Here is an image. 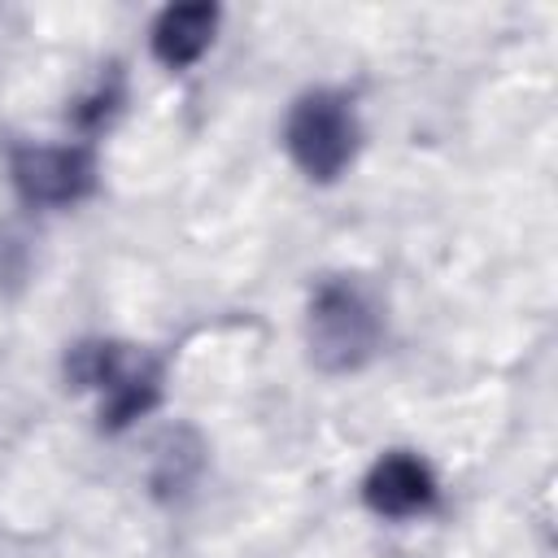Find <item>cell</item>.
<instances>
[{"mask_svg": "<svg viewBox=\"0 0 558 558\" xmlns=\"http://www.w3.org/2000/svg\"><path fill=\"white\" fill-rule=\"evenodd\" d=\"M384 336V323L371 305V296L344 279L323 283L310 301V353L327 371H353L362 366Z\"/></svg>", "mask_w": 558, "mask_h": 558, "instance_id": "cell-1", "label": "cell"}, {"mask_svg": "<svg viewBox=\"0 0 558 558\" xmlns=\"http://www.w3.org/2000/svg\"><path fill=\"white\" fill-rule=\"evenodd\" d=\"M357 148V122L344 96L310 92L288 118V153L310 179H336Z\"/></svg>", "mask_w": 558, "mask_h": 558, "instance_id": "cell-2", "label": "cell"}, {"mask_svg": "<svg viewBox=\"0 0 558 558\" xmlns=\"http://www.w3.org/2000/svg\"><path fill=\"white\" fill-rule=\"evenodd\" d=\"M70 375L78 384L105 392V410L100 414H105L109 427H122V423L140 418L157 397L153 366L140 353L122 349V344H87V349H78L74 362H70Z\"/></svg>", "mask_w": 558, "mask_h": 558, "instance_id": "cell-3", "label": "cell"}, {"mask_svg": "<svg viewBox=\"0 0 558 558\" xmlns=\"http://www.w3.org/2000/svg\"><path fill=\"white\" fill-rule=\"evenodd\" d=\"M13 183L31 205H70L92 187V157L83 148H22Z\"/></svg>", "mask_w": 558, "mask_h": 558, "instance_id": "cell-4", "label": "cell"}, {"mask_svg": "<svg viewBox=\"0 0 558 558\" xmlns=\"http://www.w3.org/2000/svg\"><path fill=\"white\" fill-rule=\"evenodd\" d=\"M432 497H436V480H432L427 462H418L414 453H388L366 475V501H371V510H379L388 519L418 514L432 506Z\"/></svg>", "mask_w": 558, "mask_h": 558, "instance_id": "cell-5", "label": "cell"}, {"mask_svg": "<svg viewBox=\"0 0 558 558\" xmlns=\"http://www.w3.org/2000/svg\"><path fill=\"white\" fill-rule=\"evenodd\" d=\"M214 26H218V9L214 4H174L157 17L153 26V52L161 65L170 70H183L192 65L209 39H214Z\"/></svg>", "mask_w": 558, "mask_h": 558, "instance_id": "cell-6", "label": "cell"}]
</instances>
